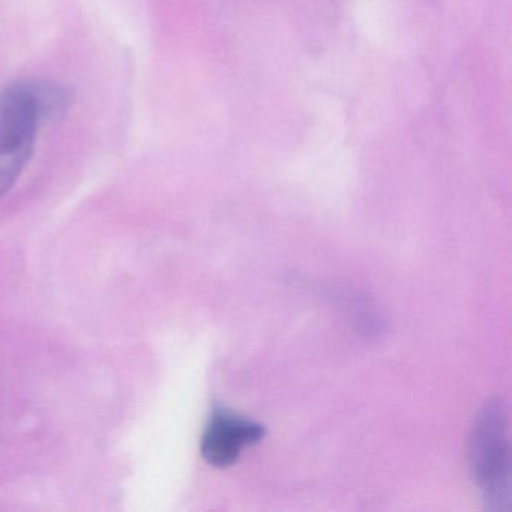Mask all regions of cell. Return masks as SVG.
Returning <instances> with one entry per match:
<instances>
[{
  "mask_svg": "<svg viewBox=\"0 0 512 512\" xmlns=\"http://www.w3.org/2000/svg\"><path fill=\"white\" fill-rule=\"evenodd\" d=\"M50 121L43 80H20L0 94V199L19 181L34 155L40 128Z\"/></svg>",
  "mask_w": 512,
  "mask_h": 512,
  "instance_id": "6da1fadb",
  "label": "cell"
},
{
  "mask_svg": "<svg viewBox=\"0 0 512 512\" xmlns=\"http://www.w3.org/2000/svg\"><path fill=\"white\" fill-rule=\"evenodd\" d=\"M508 427L505 404L500 400H491L476 416L472 431L470 469L488 511L508 512L511 509Z\"/></svg>",
  "mask_w": 512,
  "mask_h": 512,
  "instance_id": "7a4b0ae2",
  "label": "cell"
},
{
  "mask_svg": "<svg viewBox=\"0 0 512 512\" xmlns=\"http://www.w3.org/2000/svg\"><path fill=\"white\" fill-rule=\"evenodd\" d=\"M265 425L238 415L227 407H215L203 431L200 451L214 467H229L236 463L247 446L262 442Z\"/></svg>",
  "mask_w": 512,
  "mask_h": 512,
  "instance_id": "3957f363",
  "label": "cell"
}]
</instances>
